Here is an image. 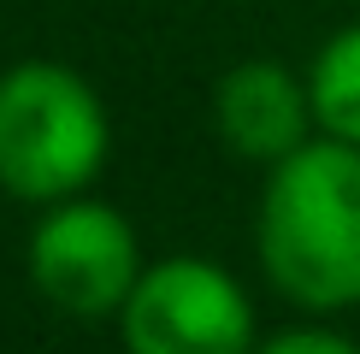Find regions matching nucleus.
<instances>
[{
    "mask_svg": "<svg viewBox=\"0 0 360 354\" xmlns=\"http://www.w3.org/2000/svg\"><path fill=\"white\" fill-rule=\"evenodd\" d=\"M254 248L266 277L307 313L360 301V148L313 136L266 166Z\"/></svg>",
    "mask_w": 360,
    "mask_h": 354,
    "instance_id": "1",
    "label": "nucleus"
},
{
    "mask_svg": "<svg viewBox=\"0 0 360 354\" xmlns=\"http://www.w3.org/2000/svg\"><path fill=\"white\" fill-rule=\"evenodd\" d=\"M112 154L107 100L77 65L18 59L0 71V189L12 201L53 206L89 195Z\"/></svg>",
    "mask_w": 360,
    "mask_h": 354,
    "instance_id": "2",
    "label": "nucleus"
},
{
    "mask_svg": "<svg viewBox=\"0 0 360 354\" xmlns=\"http://www.w3.org/2000/svg\"><path fill=\"white\" fill-rule=\"evenodd\" d=\"M124 354H254V301L219 260L172 254L118 307Z\"/></svg>",
    "mask_w": 360,
    "mask_h": 354,
    "instance_id": "3",
    "label": "nucleus"
},
{
    "mask_svg": "<svg viewBox=\"0 0 360 354\" xmlns=\"http://www.w3.org/2000/svg\"><path fill=\"white\" fill-rule=\"evenodd\" d=\"M142 266V242L118 206L95 195H71L41 206L30 230V284H36L59 313L107 319L130 301Z\"/></svg>",
    "mask_w": 360,
    "mask_h": 354,
    "instance_id": "4",
    "label": "nucleus"
},
{
    "mask_svg": "<svg viewBox=\"0 0 360 354\" xmlns=\"http://www.w3.org/2000/svg\"><path fill=\"white\" fill-rule=\"evenodd\" d=\"M213 124H219V142L236 159L278 166L302 142H313L319 118H313L307 77H295L278 59H243L213 88Z\"/></svg>",
    "mask_w": 360,
    "mask_h": 354,
    "instance_id": "5",
    "label": "nucleus"
},
{
    "mask_svg": "<svg viewBox=\"0 0 360 354\" xmlns=\"http://www.w3.org/2000/svg\"><path fill=\"white\" fill-rule=\"evenodd\" d=\"M307 95H313V118L319 136L354 142L360 148V18L342 24L307 65Z\"/></svg>",
    "mask_w": 360,
    "mask_h": 354,
    "instance_id": "6",
    "label": "nucleus"
},
{
    "mask_svg": "<svg viewBox=\"0 0 360 354\" xmlns=\"http://www.w3.org/2000/svg\"><path fill=\"white\" fill-rule=\"evenodd\" d=\"M254 354H360V343L342 331H325V324H290V331L254 343Z\"/></svg>",
    "mask_w": 360,
    "mask_h": 354,
    "instance_id": "7",
    "label": "nucleus"
}]
</instances>
